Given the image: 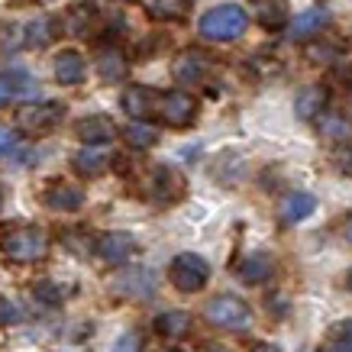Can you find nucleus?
I'll list each match as a JSON object with an SVG mask.
<instances>
[{
  "mask_svg": "<svg viewBox=\"0 0 352 352\" xmlns=\"http://www.w3.org/2000/svg\"><path fill=\"white\" fill-rule=\"evenodd\" d=\"M16 94H20V85H16V78L0 75V107H7V104H10Z\"/></svg>",
  "mask_w": 352,
  "mask_h": 352,
  "instance_id": "32",
  "label": "nucleus"
},
{
  "mask_svg": "<svg viewBox=\"0 0 352 352\" xmlns=\"http://www.w3.org/2000/svg\"><path fill=\"white\" fill-rule=\"evenodd\" d=\"M327 23H330V10H327L323 3H317V7H310V10L298 13V16L288 23V39L304 43V39H310V36H317Z\"/></svg>",
  "mask_w": 352,
  "mask_h": 352,
  "instance_id": "12",
  "label": "nucleus"
},
{
  "mask_svg": "<svg viewBox=\"0 0 352 352\" xmlns=\"http://www.w3.org/2000/svg\"><path fill=\"white\" fill-rule=\"evenodd\" d=\"M317 352H330V349H317Z\"/></svg>",
  "mask_w": 352,
  "mask_h": 352,
  "instance_id": "39",
  "label": "nucleus"
},
{
  "mask_svg": "<svg viewBox=\"0 0 352 352\" xmlns=\"http://www.w3.org/2000/svg\"><path fill=\"white\" fill-rule=\"evenodd\" d=\"M149 13L155 16V20H182L184 13H188V0H152V7Z\"/></svg>",
  "mask_w": 352,
  "mask_h": 352,
  "instance_id": "27",
  "label": "nucleus"
},
{
  "mask_svg": "<svg viewBox=\"0 0 352 352\" xmlns=\"http://www.w3.org/2000/svg\"><path fill=\"white\" fill-rule=\"evenodd\" d=\"M155 333L162 340H182L191 333V314L188 310H162L155 317Z\"/></svg>",
  "mask_w": 352,
  "mask_h": 352,
  "instance_id": "21",
  "label": "nucleus"
},
{
  "mask_svg": "<svg viewBox=\"0 0 352 352\" xmlns=\"http://www.w3.org/2000/svg\"><path fill=\"white\" fill-rule=\"evenodd\" d=\"M336 168L342 175H352V146H346L342 152H336Z\"/></svg>",
  "mask_w": 352,
  "mask_h": 352,
  "instance_id": "34",
  "label": "nucleus"
},
{
  "mask_svg": "<svg viewBox=\"0 0 352 352\" xmlns=\"http://www.w3.org/2000/svg\"><path fill=\"white\" fill-rule=\"evenodd\" d=\"M10 149H13V133L10 129H0V155L10 152Z\"/></svg>",
  "mask_w": 352,
  "mask_h": 352,
  "instance_id": "35",
  "label": "nucleus"
},
{
  "mask_svg": "<svg viewBox=\"0 0 352 352\" xmlns=\"http://www.w3.org/2000/svg\"><path fill=\"white\" fill-rule=\"evenodd\" d=\"M0 252L10 262L30 265V262H39V258L49 256V236L39 226H13L0 239Z\"/></svg>",
  "mask_w": 352,
  "mask_h": 352,
  "instance_id": "2",
  "label": "nucleus"
},
{
  "mask_svg": "<svg viewBox=\"0 0 352 352\" xmlns=\"http://www.w3.org/2000/svg\"><path fill=\"white\" fill-rule=\"evenodd\" d=\"M320 133L327 139H333V142H346V139L352 136V123L346 117H340V113H323L320 117Z\"/></svg>",
  "mask_w": 352,
  "mask_h": 352,
  "instance_id": "26",
  "label": "nucleus"
},
{
  "mask_svg": "<svg viewBox=\"0 0 352 352\" xmlns=\"http://www.w3.org/2000/svg\"><path fill=\"white\" fill-rule=\"evenodd\" d=\"M252 10L265 30H281L288 23V0H252Z\"/></svg>",
  "mask_w": 352,
  "mask_h": 352,
  "instance_id": "22",
  "label": "nucleus"
},
{
  "mask_svg": "<svg viewBox=\"0 0 352 352\" xmlns=\"http://www.w3.org/2000/svg\"><path fill=\"white\" fill-rule=\"evenodd\" d=\"M168 281L178 291L191 294V291H201L207 281H210V262L204 256H194V252H182V256L171 258L168 265Z\"/></svg>",
  "mask_w": 352,
  "mask_h": 352,
  "instance_id": "4",
  "label": "nucleus"
},
{
  "mask_svg": "<svg viewBox=\"0 0 352 352\" xmlns=\"http://www.w3.org/2000/svg\"><path fill=\"white\" fill-rule=\"evenodd\" d=\"M23 320V310L20 304H13L10 298H0V327H10V323Z\"/></svg>",
  "mask_w": 352,
  "mask_h": 352,
  "instance_id": "31",
  "label": "nucleus"
},
{
  "mask_svg": "<svg viewBox=\"0 0 352 352\" xmlns=\"http://www.w3.org/2000/svg\"><path fill=\"white\" fill-rule=\"evenodd\" d=\"M307 58L310 62H333V58H342V49L330 43H314L307 49Z\"/></svg>",
  "mask_w": 352,
  "mask_h": 352,
  "instance_id": "29",
  "label": "nucleus"
},
{
  "mask_svg": "<svg viewBox=\"0 0 352 352\" xmlns=\"http://www.w3.org/2000/svg\"><path fill=\"white\" fill-rule=\"evenodd\" d=\"M346 288L352 291V268H349V275H346Z\"/></svg>",
  "mask_w": 352,
  "mask_h": 352,
  "instance_id": "38",
  "label": "nucleus"
},
{
  "mask_svg": "<svg viewBox=\"0 0 352 352\" xmlns=\"http://www.w3.org/2000/svg\"><path fill=\"white\" fill-rule=\"evenodd\" d=\"M333 342L340 352H352V320H342L333 327Z\"/></svg>",
  "mask_w": 352,
  "mask_h": 352,
  "instance_id": "30",
  "label": "nucleus"
},
{
  "mask_svg": "<svg viewBox=\"0 0 352 352\" xmlns=\"http://www.w3.org/2000/svg\"><path fill=\"white\" fill-rule=\"evenodd\" d=\"M75 136L85 142V146H107L110 139L117 136V123L110 117H100V113H94V117H85L75 123Z\"/></svg>",
  "mask_w": 352,
  "mask_h": 352,
  "instance_id": "13",
  "label": "nucleus"
},
{
  "mask_svg": "<svg viewBox=\"0 0 352 352\" xmlns=\"http://www.w3.org/2000/svg\"><path fill=\"white\" fill-rule=\"evenodd\" d=\"M149 197H152V204H159V207H171V204H178L184 197V178L171 168V165H159V168H152V175H149Z\"/></svg>",
  "mask_w": 352,
  "mask_h": 352,
  "instance_id": "7",
  "label": "nucleus"
},
{
  "mask_svg": "<svg viewBox=\"0 0 352 352\" xmlns=\"http://www.w3.org/2000/svg\"><path fill=\"white\" fill-rule=\"evenodd\" d=\"M252 352H281V349H278V346H272V342H258Z\"/></svg>",
  "mask_w": 352,
  "mask_h": 352,
  "instance_id": "36",
  "label": "nucleus"
},
{
  "mask_svg": "<svg viewBox=\"0 0 352 352\" xmlns=\"http://www.w3.org/2000/svg\"><path fill=\"white\" fill-rule=\"evenodd\" d=\"M136 239L129 233H123V230H113V233H104L100 239L94 243V252L104 262H110V265H126L129 258L136 256Z\"/></svg>",
  "mask_w": 352,
  "mask_h": 352,
  "instance_id": "9",
  "label": "nucleus"
},
{
  "mask_svg": "<svg viewBox=\"0 0 352 352\" xmlns=\"http://www.w3.org/2000/svg\"><path fill=\"white\" fill-rule=\"evenodd\" d=\"M342 236L352 243V217H346V223H342Z\"/></svg>",
  "mask_w": 352,
  "mask_h": 352,
  "instance_id": "37",
  "label": "nucleus"
},
{
  "mask_svg": "<svg viewBox=\"0 0 352 352\" xmlns=\"http://www.w3.org/2000/svg\"><path fill=\"white\" fill-rule=\"evenodd\" d=\"M120 104L133 120H146L152 110H159V94L146 85H129L120 97Z\"/></svg>",
  "mask_w": 352,
  "mask_h": 352,
  "instance_id": "14",
  "label": "nucleus"
},
{
  "mask_svg": "<svg viewBox=\"0 0 352 352\" xmlns=\"http://www.w3.org/2000/svg\"><path fill=\"white\" fill-rule=\"evenodd\" d=\"M123 139H126V146H133V149H152V146L159 142V129L149 126L146 120H133V123L123 129Z\"/></svg>",
  "mask_w": 352,
  "mask_h": 352,
  "instance_id": "25",
  "label": "nucleus"
},
{
  "mask_svg": "<svg viewBox=\"0 0 352 352\" xmlns=\"http://www.w3.org/2000/svg\"><path fill=\"white\" fill-rule=\"evenodd\" d=\"M159 113L168 126L184 129L197 120V100L188 91H168V94L159 97Z\"/></svg>",
  "mask_w": 352,
  "mask_h": 352,
  "instance_id": "8",
  "label": "nucleus"
},
{
  "mask_svg": "<svg viewBox=\"0 0 352 352\" xmlns=\"http://www.w3.org/2000/svg\"><path fill=\"white\" fill-rule=\"evenodd\" d=\"M204 317L207 323H214L217 330H230V333H243L252 327V307L236 294H220L210 298L204 304Z\"/></svg>",
  "mask_w": 352,
  "mask_h": 352,
  "instance_id": "3",
  "label": "nucleus"
},
{
  "mask_svg": "<svg viewBox=\"0 0 352 352\" xmlns=\"http://www.w3.org/2000/svg\"><path fill=\"white\" fill-rule=\"evenodd\" d=\"M65 117V107L55 100H43V104H26L23 110H16V129L30 133V136H43L52 133Z\"/></svg>",
  "mask_w": 352,
  "mask_h": 352,
  "instance_id": "5",
  "label": "nucleus"
},
{
  "mask_svg": "<svg viewBox=\"0 0 352 352\" xmlns=\"http://www.w3.org/2000/svg\"><path fill=\"white\" fill-rule=\"evenodd\" d=\"M55 39V23L49 16H36V20L26 23V32H23V43L30 49H45V45Z\"/></svg>",
  "mask_w": 352,
  "mask_h": 352,
  "instance_id": "24",
  "label": "nucleus"
},
{
  "mask_svg": "<svg viewBox=\"0 0 352 352\" xmlns=\"http://www.w3.org/2000/svg\"><path fill=\"white\" fill-rule=\"evenodd\" d=\"M165 352H175V349H165Z\"/></svg>",
  "mask_w": 352,
  "mask_h": 352,
  "instance_id": "40",
  "label": "nucleus"
},
{
  "mask_svg": "<svg viewBox=\"0 0 352 352\" xmlns=\"http://www.w3.org/2000/svg\"><path fill=\"white\" fill-rule=\"evenodd\" d=\"M100 20V10H97L94 0H75L62 16V30L68 36H91Z\"/></svg>",
  "mask_w": 352,
  "mask_h": 352,
  "instance_id": "11",
  "label": "nucleus"
},
{
  "mask_svg": "<svg viewBox=\"0 0 352 352\" xmlns=\"http://www.w3.org/2000/svg\"><path fill=\"white\" fill-rule=\"evenodd\" d=\"M110 152L104 146H85V149L75 152V159H72V168L81 175V178H97V175H104L110 168Z\"/></svg>",
  "mask_w": 352,
  "mask_h": 352,
  "instance_id": "16",
  "label": "nucleus"
},
{
  "mask_svg": "<svg viewBox=\"0 0 352 352\" xmlns=\"http://www.w3.org/2000/svg\"><path fill=\"white\" fill-rule=\"evenodd\" d=\"M97 75L104 78L107 85H117L123 78L129 75V58L123 49L117 45H104L100 52H97Z\"/></svg>",
  "mask_w": 352,
  "mask_h": 352,
  "instance_id": "15",
  "label": "nucleus"
},
{
  "mask_svg": "<svg viewBox=\"0 0 352 352\" xmlns=\"http://www.w3.org/2000/svg\"><path fill=\"white\" fill-rule=\"evenodd\" d=\"M327 100H330V91L323 85H310L304 87L298 94V100H294V110H298L300 120H317L327 113Z\"/></svg>",
  "mask_w": 352,
  "mask_h": 352,
  "instance_id": "19",
  "label": "nucleus"
},
{
  "mask_svg": "<svg viewBox=\"0 0 352 352\" xmlns=\"http://www.w3.org/2000/svg\"><path fill=\"white\" fill-rule=\"evenodd\" d=\"M245 26H249V16L239 3H220V7L204 13L197 23L201 36L210 43H233L245 32Z\"/></svg>",
  "mask_w": 352,
  "mask_h": 352,
  "instance_id": "1",
  "label": "nucleus"
},
{
  "mask_svg": "<svg viewBox=\"0 0 352 352\" xmlns=\"http://www.w3.org/2000/svg\"><path fill=\"white\" fill-rule=\"evenodd\" d=\"M113 352H139V336L136 333H123V336L113 342Z\"/></svg>",
  "mask_w": 352,
  "mask_h": 352,
  "instance_id": "33",
  "label": "nucleus"
},
{
  "mask_svg": "<svg viewBox=\"0 0 352 352\" xmlns=\"http://www.w3.org/2000/svg\"><path fill=\"white\" fill-rule=\"evenodd\" d=\"M207 55L197 52V49H182V52L175 55V62H171V78L178 81V85H201L204 78H207Z\"/></svg>",
  "mask_w": 352,
  "mask_h": 352,
  "instance_id": "10",
  "label": "nucleus"
},
{
  "mask_svg": "<svg viewBox=\"0 0 352 352\" xmlns=\"http://www.w3.org/2000/svg\"><path fill=\"white\" fill-rule=\"evenodd\" d=\"M110 288L117 291V294H123V298L152 300L155 298V272H149V268H142V265H129L110 281Z\"/></svg>",
  "mask_w": 352,
  "mask_h": 352,
  "instance_id": "6",
  "label": "nucleus"
},
{
  "mask_svg": "<svg viewBox=\"0 0 352 352\" xmlns=\"http://www.w3.org/2000/svg\"><path fill=\"white\" fill-rule=\"evenodd\" d=\"M55 81L65 87H75L85 81V58L75 49H62L55 55Z\"/></svg>",
  "mask_w": 352,
  "mask_h": 352,
  "instance_id": "18",
  "label": "nucleus"
},
{
  "mask_svg": "<svg viewBox=\"0 0 352 352\" xmlns=\"http://www.w3.org/2000/svg\"><path fill=\"white\" fill-rule=\"evenodd\" d=\"M272 272H275V265H272V258H268L265 252H252V256H245L243 262H239V268H236V275L243 278L245 285H258V281H265Z\"/></svg>",
  "mask_w": 352,
  "mask_h": 352,
  "instance_id": "23",
  "label": "nucleus"
},
{
  "mask_svg": "<svg viewBox=\"0 0 352 352\" xmlns=\"http://www.w3.org/2000/svg\"><path fill=\"white\" fill-rule=\"evenodd\" d=\"M32 298L49 304V307H55V304H62L65 300V291L58 288L55 281H36V285H32Z\"/></svg>",
  "mask_w": 352,
  "mask_h": 352,
  "instance_id": "28",
  "label": "nucleus"
},
{
  "mask_svg": "<svg viewBox=\"0 0 352 352\" xmlns=\"http://www.w3.org/2000/svg\"><path fill=\"white\" fill-rule=\"evenodd\" d=\"M85 204V191L75 188V184H52L49 191H45V207L49 210H58V214H72Z\"/></svg>",
  "mask_w": 352,
  "mask_h": 352,
  "instance_id": "20",
  "label": "nucleus"
},
{
  "mask_svg": "<svg viewBox=\"0 0 352 352\" xmlns=\"http://www.w3.org/2000/svg\"><path fill=\"white\" fill-rule=\"evenodd\" d=\"M314 210H317V201H314L310 194H304V191L285 194V197H281V204H278V217H281V223H288V226L300 223V220H307Z\"/></svg>",
  "mask_w": 352,
  "mask_h": 352,
  "instance_id": "17",
  "label": "nucleus"
}]
</instances>
